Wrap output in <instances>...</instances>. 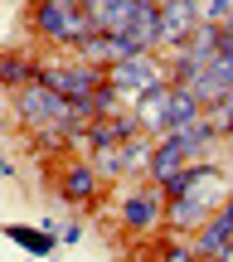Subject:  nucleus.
Segmentation results:
<instances>
[{
  "instance_id": "obj_19",
  "label": "nucleus",
  "mask_w": 233,
  "mask_h": 262,
  "mask_svg": "<svg viewBox=\"0 0 233 262\" xmlns=\"http://www.w3.org/2000/svg\"><path fill=\"white\" fill-rule=\"evenodd\" d=\"M219 257H224V262H233V238H228V243H224V253H219Z\"/></svg>"
},
{
  "instance_id": "obj_20",
  "label": "nucleus",
  "mask_w": 233,
  "mask_h": 262,
  "mask_svg": "<svg viewBox=\"0 0 233 262\" xmlns=\"http://www.w3.org/2000/svg\"><path fill=\"white\" fill-rule=\"evenodd\" d=\"M10 170H15V165H10V160H5V156H0V175H10Z\"/></svg>"
},
{
  "instance_id": "obj_10",
  "label": "nucleus",
  "mask_w": 233,
  "mask_h": 262,
  "mask_svg": "<svg viewBox=\"0 0 233 262\" xmlns=\"http://www.w3.org/2000/svg\"><path fill=\"white\" fill-rule=\"evenodd\" d=\"M136 122L151 136H165L170 131V83H156V88H146L136 97Z\"/></svg>"
},
{
  "instance_id": "obj_14",
  "label": "nucleus",
  "mask_w": 233,
  "mask_h": 262,
  "mask_svg": "<svg viewBox=\"0 0 233 262\" xmlns=\"http://www.w3.org/2000/svg\"><path fill=\"white\" fill-rule=\"evenodd\" d=\"M34 73H39V68L25 63V58H0V83H5V88H25V83H34Z\"/></svg>"
},
{
  "instance_id": "obj_18",
  "label": "nucleus",
  "mask_w": 233,
  "mask_h": 262,
  "mask_svg": "<svg viewBox=\"0 0 233 262\" xmlns=\"http://www.w3.org/2000/svg\"><path fill=\"white\" fill-rule=\"evenodd\" d=\"M219 44H228V49H233V15L224 19V25H219Z\"/></svg>"
},
{
  "instance_id": "obj_11",
  "label": "nucleus",
  "mask_w": 233,
  "mask_h": 262,
  "mask_svg": "<svg viewBox=\"0 0 233 262\" xmlns=\"http://www.w3.org/2000/svg\"><path fill=\"white\" fill-rule=\"evenodd\" d=\"M180 165H189V156H185V150H180V141H175V136H160L156 146H151V160H146L151 180H156V185H165V180L175 175Z\"/></svg>"
},
{
  "instance_id": "obj_2",
  "label": "nucleus",
  "mask_w": 233,
  "mask_h": 262,
  "mask_svg": "<svg viewBox=\"0 0 233 262\" xmlns=\"http://www.w3.org/2000/svg\"><path fill=\"white\" fill-rule=\"evenodd\" d=\"M34 29L54 44H83L88 34H97L88 0H34Z\"/></svg>"
},
{
  "instance_id": "obj_7",
  "label": "nucleus",
  "mask_w": 233,
  "mask_h": 262,
  "mask_svg": "<svg viewBox=\"0 0 233 262\" xmlns=\"http://www.w3.org/2000/svg\"><path fill=\"white\" fill-rule=\"evenodd\" d=\"M160 219H165V189H136L121 199V224L131 233H151Z\"/></svg>"
},
{
  "instance_id": "obj_3",
  "label": "nucleus",
  "mask_w": 233,
  "mask_h": 262,
  "mask_svg": "<svg viewBox=\"0 0 233 262\" xmlns=\"http://www.w3.org/2000/svg\"><path fill=\"white\" fill-rule=\"evenodd\" d=\"M39 83H49L54 93H63L68 102H78V107H88V97H93V88L107 78V68H97V63H88V58H78V63H63V68H39Z\"/></svg>"
},
{
  "instance_id": "obj_16",
  "label": "nucleus",
  "mask_w": 233,
  "mask_h": 262,
  "mask_svg": "<svg viewBox=\"0 0 233 262\" xmlns=\"http://www.w3.org/2000/svg\"><path fill=\"white\" fill-rule=\"evenodd\" d=\"M214 73H219V78H224V83L233 88V49H228V44H219V58H214Z\"/></svg>"
},
{
  "instance_id": "obj_17",
  "label": "nucleus",
  "mask_w": 233,
  "mask_h": 262,
  "mask_svg": "<svg viewBox=\"0 0 233 262\" xmlns=\"http://www.w3.org/2000/svg\"><path fill=\"white\" fill-rule=\"evenodd\" d=\"M160 257H170V262H189V257H195V248H185V243H165V248H160Z\"/></svg>"
},
{
  "instance_id": "obj_21",
  "label": "nucleus",
  "mask_w": 233,
  "mask_h": 262,
  "mask_svg": "<svg viewBox=\"0 0 233 262\" xmlns=\"http://www.w3.org/2000/svg\"><path fill=\"white\" fill-rule=\"evenodd\" d=\"M151 5H160V0H151Z\"/></svg>"
},
{
  "instance_id": "obj_13",
  "label": "nucleus",
  "mask_w": 233,
  "mask_h": 262,
  "mask_svg": "<svg viewBox=\"0 0 233 262\" xmlns=\"http://www.w3.org/2000/svg\"><path fill=\"white\" fill-rule=\"evenodd\" d=\"M10 238H15L25 253H34V257L54 253V233H49V228H10Z\"/></svg>"
},
{
  "instance_id": "obj_4",
  "label": "nucleus",
  "mask_w": 233,
  "mask_h": 262,
  "mask_svg": "<svg viewBox=\"0 0 233 262\" xmlns=\"http://www.w3.org/2000/svg\"><path fill=\"white\" fill-rule=\"evenodd\" d=\"M107 83H112L121 97H141L146 88L170 83V68H165V63H156L151 54H131V58H121V63L107 68Z\"/></svg>"
},
{
  "instance_id": "obj_8",
  "label": "nucleus",
  "mask_w": 233,
  "mask_h": 262,
  "mask_svg": "<svg viewBox=\"0 0 233 262\" xmlns=\"http://www.w3.org/2000/svg\"><path fill=\"white\" fill-rule=\"evenodd\" d=\"M156 10H160V44L165 49L185 44V39L199 29V5L195 0H160Z\"/></svg>"
},
{
  "instance_id": "obj_15",
  "label": "nucleus",
  "mask_w": 233,
  "mask_h": 262,
  "mask_svg": "<svg viewBox=\"0 0 233 262\" xmlns=\"http://www.w3.org/2000/svg\"><path fill=\"white\" fill-rule=\"evenodd\" d=\"M199 5V19H209V25H224L233 15V0H195Z\"/></svg>"
},
{
  "instance_id": "obj_12",
  "label": "nucleus",
  "mask_w": 233,
  "mask_h": 262,
  "mask_svg": "<svg viewBox=\"0 0 233 262\" xmlns=\"http://www.w3.org/2000/svg\"><path fill=\"white\" fill-rule=\"evenodd\" d=\"M63 194H68V199H93V194H97V170H93V165H68Z\"/></svg>"
},
{
  "instance_id": "obj_6",
  "label": "nucleus",
  "mask_w": 233,
  "mask_h": 262,
  "mask_svg": "<svg viewBox=\"0 0 233 262\" xmlns=\"http://www.w3.org/2000/svg\"><path fill=\"white\" fill-rule=\"evenodd\" d=\"M146 160H151V141L141 131L117 141V146H107V150H97V170L102 175H131V170H146Z\"/></svg>"
},
{
  "instance_id": "obj_5",
  "label": "nucleus",
  "mask_w": 233,
  "mask_h": 262,
  "mask_svg": "<svg viewBox=\"0 0 233 262\" xmlns=\"http://www.w3.org/2000/svg\"><path fill=\"white\" fill-rule=\"evenodd\" d=\"M151 0H88V15L102 34H131Z\"/></svg>"
},
{
  "instance_id": "obj_1",
  "label": "nucleus",
  "mask_w": 233,
  "mask_h": 262,
  "mask_svg": "<svg viewBox=\"0 0 233 262\" xmlns=\"http://www.w3.org/2000/svg\"><path fill=\"white\" fill-rule=\"evenodd\" d=\"M219 189H224V175H219V165H199V175L189 180L185 194L165 199V219H170L175 228H185V233H195V228L219 209Z\"/></svg>"
},
{
  "instance_id": "obj_9",
  "label": "nucleus",
  "mask_w": 233,
  "mask_h": 262,
  "mask_svg": "<svg viewBox=\"0 0 233 262\" xmlns=\"http://www.w3.org/2000/svg\"><path fill=\"white\" fill-rule=\"evenodd\" d=\"M228 238H233V199H224V204L195 228V257H219Z\"/></svg>"
}]
</instances>
